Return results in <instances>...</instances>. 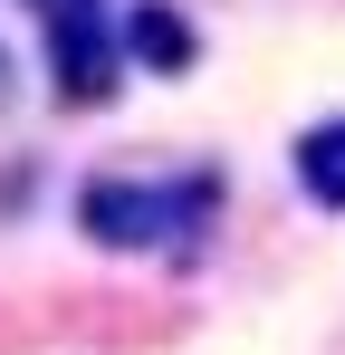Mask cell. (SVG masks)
<instances>
[{"label":"cell","mask_w":345,"mask_h":355,"mask_svg":"<svg viewBox=\"0 0 345 355\" xmlns=\"http://www.w3.org/2000/svg\"><path fill=\"white\" fill-rule=\"evenodd\" d=\"M211 202H221V182L192 173V182H87L77 192V231L96 240V250H182V240L211 221Z\"/></svg>","instance_id":"1"},{"label":"cell","mask_w":345,"mask_h":355,"mask_svg":"<svg viewBox=\"0 0 345 355\" xmlns=\"http://www.w3.org/2000/svg\"><path fill=\"white\" fill-rule=\"evenodd\" d=\"M0 87H10V49H0Z\"/></svg>","instance_id":"6"},{"label":"cell","mask_w":345,"mask_h":355,"mask_svg":"<svg viewBox=\"0 0 345 355\" xmlns=\"http://www.w3.org/2000/svg\"><path fill=\"white\" fill-rule=\"evenodd\" d=\"M297 192H307L317 211H345V116L297 135Z\"/></svg>","instance_id":"4"},{"label":"cell","mask_w":345,"mask_h":355,"mask_svg":"<svg viewBox=\"0 0 345 355\" xmlns=\"http://www.w3.org/2000/svg\"><path fill=\"white\" fill-rule=\"evenodd\" d=\"M29 10H39V19H48V10H77V0H29Z\"/></svg>","instance_id":"5"},{"label":"cell","mask_w":345,"mask_h":355,"mask_svg":"<svg viewBox=\"0 0 345 355\" xmlns=\"http://www.w3.org/2000/svg\"><path fill=\"white\" fill-rule=\"evenodd\" d=\"M115 19H125V58H134V67L182 77V67L202 58V39H192V19H182L172 0H134V10H115Z\"/></svg>","instance_id":"3"},{"label":"cell","mask_w":345,"mask_h":355,"mask_svg":"<svg viewBox=\"0 0 345 355\" xmlns=\"http://www.w3.org/2000/svg\"><path fill=\"white\" fill-rule=\"evenodd\" d=\"M39 49H48V87L67 106H106L115 77H125V19L106 0H77V10L39 19Z\"/></svg>","instance_id":"2"}]
</instances>
